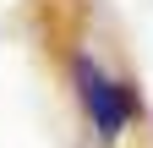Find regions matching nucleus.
<instances>
[{
	"mask_svg": "<svg viewBox=\"0 0 153 148\" xmlns=\"http://www.w3.org/2000/svg\"><path fill=\"white\" fill-rule=\"evenodd\" d=\"M71 82H76V99H82L93 132H99L104 143H115V137L131 126V115H137V93H131L120 77H109L99 61H88V55L71 61Z\"/></svg>",
	"mask_w": 153,
	"mask_h": 148,
	"instance_id": "f257e3e1",
	"label": "nucleus"
}]
</instances>
